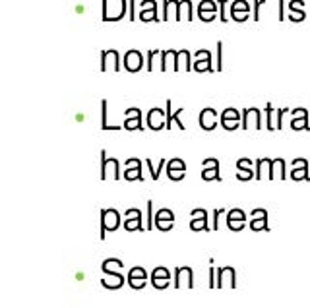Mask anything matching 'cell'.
<instances>
[{
	"instance_id": "obj_19",
	"label": "cell",
	"mask_w": 310,
	"mask_h": 308,
	"mask_svg": "<svg viewBox=\"0 0 310 308\" xmlns=\"http://www.w3.org/2000/svg\"><path fill=\"white\" fill-rule=\"evenodd\" d=\"M250 229L252 231H269L267 219H252L250 221Z\"/></svg>"
},
{
	"instance_id": "obj_12",
	"label": "cell",
	"mask_w": 310,
	"mask_h": 308,
	"mask_svg": "<svg viewBox=\"0 0 310 308\" xmlns=\"http://www.w3.org/2000/svg\"><path fill=\"white\" fill-rule=\"evenodd\" d=\"M276 176L279 178V180H285V178H287V173H285V161H283V159H274V161H272L269 180H274Z\"/></svg>"
},
{
	"instance_id": "obj_43",
	"label": "cell",
	"mask_w": 310,
	"mask_h": 308,
	"mask_svg": "<svg viewBox=\"0 0 310 308\" xmlns=\"http://www.w3.org/2000/svg\"><path fill=\"white\" fill-rule=\"evenodd\" d=\"M221 47H223V43L219 41V43H217V70H221Z\"/></svg>"
},
{
	"instance_id": "obj_38",
	"label": "cell",
	"mask_w": 310,
	"mask_h": 308,
	"mask_svg": "<svg viewBox=\"0 0 310 308\" xmlns=\"http://www.w3.org/2000/svg\"><path fill=\"white\" fill-rule=\"evenodd\" d=\"M266 0H256V4H254V20H260V6L264 4Z\"/></svg>"
},
{
	"instance_id": "obj_1",
	"label": "cell",
	"mask_w": 310,
	"mask_h": 308,
	"mask_svg": "<svg viewBox=\"0 0 310 308\" xmlns=\"http://www.w3.org/2000/svg\"><path fill=\"white\" fill-rule=\"evenodd\" d=\"M121 225V217L117 209H101V241H105L107 231H114Z\"/></svg>"
},
{
	"instance_id": "obj_39",
	"label": "cell",
	"mask_w": 310,
	"mask_h": 308,
	"mask_svg": "<svg viewBox=\"0 0 310 308\" xmlns=\"http://www.w3.org/2000/svg\"><path fill=\"white\" fill-rule=\"evenodd\" d=\"M200 18H202L204 22H210V20H213V18H215V12H202V14H200Z\"/></svg>"
},
{
	"instance_id": "obj_8",
	"label": "cell",
	"mask_w": 310,
	"mask_h": 308,
	"mask_svg": "<svg viewBox=\"0 0 310 308\" xmlns=\"http://www.w3.org/2000/svg\"><path fill=\"white\" fill-rule=\"evenodd\" d=\"M231 285V289H235V270L232 267H219L217 270V287L219 289H223V287L227 285Z\"/></svg>"
},
{
	"instance_id": "obj_33",
	"label": "cell",
	"mask_w": 310,
	"mask_h": 308,
	"mask_svg": "<svg viewBox=\"0 0 310 308\" xmlns=\"http://www.w3.org/2000/svg\"><path fill=\"white\" fill-rule=\"evenodd\" d=\"M227 227H229L231 231H241L244 227V221H227Z\"/></svg>"
},
{
	"instance_id": "obj_32",
	"label": "cell",
	"mask_w": 310,
	"mask_h": 308,
	"mask_svg": "<svg viewBox=\"0 0 310 308\" xmlns=\"http://www.w3.org/2000/svg\"><path fill=\"white\" fill-rule=\"evenodd\" d=\"M155 227L159 231H171L173 229V221H159V223H155Z\"/></svg>"
},
{
	"instance_id": "obj_11",
	"label": "cell",
	"mask_w": 310,
	"mask_h": 308,
	"mask_svg": "<svg viewBox=\"0 0 310 308\" xmlns=\"http://www.w3.org/2000/svg\"><path fill=\"white\" fill-rule=\"evenodd\" d=\"M175 275H177V279H175V289H180L182 279L186 281V287H188V289L194 287V281H192V270H190V267H177Z\"/></svg>"
},
{
	"instance_id": "obj_4",
	"label": "cell",
	"mask_w": 310,
	"mask_h": 308,
	"mask_svg": "<svg viewBox=\"0 0 310 308\" xmlns=\"http://www.w3.org/2000/svg\"><path fill=\"white\" fill-rule=\"evenodd\" d=\"M184 173H186V165L180 161V159H171L167 163V175L171 180H180L184 178Z\"/></svg>"
},
{
	"instance_id": "obj_9",
	"label": "cell",
	"mask_w": 310,
	"mask_h": 308,
	"mask_svg": "<svg viewBox=\"0 0 310 308\" xmlns=\"http://www.w3.org/2000/svg\"><path fill=\"white\" fill-rule=\"evenodd\" d=\"M215 122H217V112L213 109H204L200 112V126L204 128V130H211V128H215Z\"/></svg>"
},
{
	"instance_id": "obj_34",
	"label": "cell",
	"mask_w": 310,
	"mask_h": 308,
	"mask_svg": "<svg viewBox=\"0 0 310 308\" xmlns=\"http://www.w3.org/2000/svg\"><path fill=\"white\" fill-rule=\"evenodd\" d=\"M232 20H237V22H244L246 18H248V12H231Z\"/></svg>"
},
{
	"instance_id": "obj_28",
	"label": "cell",
	"mask_w": 310,
	"mask_h": 308,
	"mask_svg": "<svg viewBox=\"0 0 310 308\" xmlns=\"http://www.w3.org/2000/svg\"><path fill=\"white\" fill-rule=\"evenodd\" d=\"M237 167H239V171H250L252 169V161L250 159H239Z\"/></svg>"
},
{
	"instance_id": "obj_23",
	"label": "cell",
	"mask_w": 310,
	"mask_h": 308,
	"mask_svg": "<svg viewBox=\"0 0 310 308\" xmlns=\"http://www.w3.org/2000/svg\"><path fill=\"white\" fill-rule=\"evenodd\" d=\"M144 22H149V20H157V4H155L151 10H144L142 16H140Z\"/></svg>"
},
{
	"instance_id": "obj_25",
	"label": "cell",
	"mask_w": 310,
	"mask_h": 308,
	"mask_svg": "<svg viewBox=\"0 0 310 308\" xmlns=\"http://www.w3.org/2000/svg\"><path fill=\"white\" fill-rule=\"evenodd\" d=\"M101 107H103V124H101V128H103V130L117 128V126H109V124H107V101H101Z\"/></svg>"
},
{
	"instance_id": "obj_14",
	"label": "cell",
	"mask_w": 310,
	"mask_h": 308,
	"mask_svg": "<svg viewBox=\"0 0 310 308\" xmlns=\"http://www.w3.org/2000/svg\"><path fill=\"white\" fill-rule=\"evenodd\" d=\"M291 178L293 180H310L308 175V161L300 167H293V173H291Z\"/></svg>"
},
{
	"instance_id": "obj_18",
	"label": "cell",
	"mask_w": 310,
	"mask_h": 308,
	"mask_svg": "<svg viewBox=\"0 0 310 308\" xmlns=\"http://www.w3.org/2000/svg\"><path fill=\"white\" fill-rule=\"evenodd\" d=\"M227 221H246V213L243 209H231L227 211Z\"/></svg>"
},
{
	"instance_id": "obj_17",
	"label": "cell",
	"mask_w": 310,
	"mask_h": 308,
	"mask_svg": "<svg viewBox=\"0 0 310 308\" xmlns=\"http://www.w3.org/2000/svg\"><path fill=\"white\" fill-rule=\"evenodd\" d=\"M159 221H175V213L171 209H159L155 215V223H159Z\"/></svg>"
},
{
	"instance_id": "obj_31",
	"label": "cell",
	"mask_w": 310,
	"mask_h": 308,
	"mask_svg": "<svg viewBox=\"0 0 310 308\" xmlns=\"http://www.w3.org/2000/svg\"><path fill=\"white\" fill-rule=\"evenodd\" d=\"M266 112H267V130H274V128H276V124H274V121H272V112H274V109H272V103H267V105H266Z\"/></svg>"
},
{
	"instance_id": "obj_40",
	"label": "cell",
	"mask_w": 310,
	"mask_h": 308,
	"mask_svg": "<svg viewBox=\"0 0 310 308\" xmlns=\"http://www.w3.org/2000/svg\"><path fill=\"white\" fill-rule=\"evenodd\" d=\"M287 110H289V109H279V110H277V130H279V128L283 126V124H281V119H283V114H285Z\"/></svg>"
},
{
	"instance_id": "obj_41",
	"label": "cell",
	"mask_w": 310,
	"mask_h": 308,
	"mask_svg": "<svg viewBox=\"0 0 310 308\" xmlns=\"http://www.w3.org/2000/svg\"><path fill=\"white\" fill-rule=\"evenodd\" d=\"M225 4H227V0H219V14H221V22H227V16H225Z\"/></svg>"
},
{
	"instance_id": "obj_20",
	"label": "cell",
	"mask_w": 310,
	"mask_h": 308,
	"mask_svg": "<svg viewBox=\"0 0 310 308\" xmlns=\"http://www.w3.org/2000/svg\"><path fill=\"white\" fill-rule=\"evenodd\" d=\"M231 12H250V6L246 0H235L231 6Z\"/></svg>"
},
{
	"instance_id": "obj_16",
	"label": "cell",
	"mask_w": 310,
	"mask_h": 308,
	"mask_svg": "<svg viewBox=\"0 0 310 308\" xmlns=\"http://www.w3.org/2000/svg\"><path fill=\"white\" fill-rule=\"evenodd\" d=\"M142 219H144V217H140V219L124 221V229H126V231H136V229H138V231H144L145 227L142 225Z\"/></svg>"
},
{
	"instance_id": "obj_26",
	"label": "cell",
	"mask_w": 310,
	"mask_h": 308,
	"mask_svg": "<svg viewBox=\"0 0 310 308\" xmlns=\"http://www.w3.org/2000/svg\"><path fill=\"white\" fill-rule=\"evenodd\" d=\"M142 217V211L140 209H136V208H132V209H128L126 213H124V219L128 221V219H140Z\"/></svg>"
},
{
	"instance_id": "obj_6",
	"label": "cell",
	"mask_w": 310,
	"mask_h": 308,
	"mask_svg": "<svg viewBox=\"0 0 310 308\" xmlns=\"http://www.w3.org/2000/svg\"><path fill=\"white\" fill-rule=\"evenodd\" d=\"M192 217H194L192 223H190L192 231H208V213H206V209H194Z\"/></svg>"
},
{
	"instance_id": "obj_15",
	"label": "cell",
	"mask_w": 310,
	"mask_h": 308,
	"mask_svg": "<svg viewBox=\"0 0 310 308\" xmlns=\"http://www.w3.org/2000/svg\"><path fill=\"white\" fill-rule=\"evenodd\" d=\"M124 128H128V130H134V128L142 130V114H140V109H138V112H136V117H134V119H126Z\"/></svg>"
},
{
	"instance_id": "obj_24",
	"label": "cell",
	"mask_w": 310,
	"mask_h": 308,
	"mask_svg": "<svg viewBox=\"0 0 310 308\" xmlns=\"http://www.w3.org/2000/svg\"><path fill=\"white\" fill-rule=\"evenodd\" d=\"M202 12H215V2H211V0H204V2L198 6V14H202Z\"/></svg>"
},
{
	"instance_id": "obj_37",
	"label": "cell",
	"mask_w": 310,
	"mask_h": 308,
	"mask_svg": "<svg viewBox=\"0 0 310 308\" xmlns=\"http://www.w3.org/2000/svg\"><path fill=\"white\" fill-rule=\"evenodd\" d=\"M221 124L225 126V128H227V130H235V128L239 126V121H225V119H223Z\"/></svg>"
},
{
	"instance_id": "obj_35",
	"label": "cell",
	"mask_w": 310,
	"mask_h": 308,
	"mask_svg": "<svg viewBox=\"0 0 310 308\" xmlns=\"http://www.w3.org/2000/svg\"><path fill=\"white\" fill-rule=\"evenodd\" d=\"M252 176H256V175L252 173V169H250V171H246V173H244V171H241V173L237 175V178H239V180H250Z\"/></svg>"
},
{
	"instance_id": "obj_10",
	"label": "cell",
	"mask_w": 310,
	"mask_h": 308,
	"mask_svg": "<svg viewBox=\"0 0 310 308\" xmlns=\"http://www.w3.org/2000/svg\"><path fill=\"white\" fill-rule=\"evenodd\" d=\"M142 62H144V58H142V55H140L138 51H130V53H126V56H124V66L128 68L130 72L140 70V68H142Z\"/></svg>"
},
{
	"instance_id": "obj_3",
	"label": "cell",
	"mask_w": 310,
	"mask_h": 308,
	"mask_svg": "<svg viewBox=\"0 0 310 308\" xmlns=\"http://www.w3.org/2000/svg\"><path fill=\"white\" fill-rule=\"evenodd\" d=\"M124 178H126V180H134V178H138L140 182L144 180V175H142V161H140V159H128V161H126V173H124Z\"/></svg>"
},
{
	"instance_id": "obj_36",
	"label": "cell",
	"mask_w": 310,
	"mask_h": 308,
	"mask_svg": "<svg viewBox=\"0 0 310 308\" xmlns=\"http://www.w3.org/2000/svg\"><path fill=\"white\" fill-rule=\"evenodd\" d=\"M225 211V209H215L213 211V231H217L219 229V213Z\"/></svg>"
},
{
	"instance_id": "obj_22",
	"label": "cell",
	"mask_w": 310,
	"mask_h": 308,
	"mask_svg": "<svg viewBox=\"0 0 310 308\" xmlns=\"http://www.w3.org/2000/svg\"><path fill=\"white\" fill-rule=\"evenodd\" d=\"M107 165H109V161H107V151L103 149V151H101V180L107 178Z\"/></svg>"
},
{
	"instance_id": "obj_7",
	"label": "cell",
	"mask_w": 310,
	"mask_h": 308,
	"mask_svg": "<svg viewBox=\"0 0 310 308\" xmlns=\"http://www.w3.org/2000/svg\"><path fill=\"white\" fill-rule=\"evenodd\" d=\"M145 279H147V275H145L144 267H132L128 274V283L132 285V289H144Z\"/></svg>"
},
{
	"instance_id": "obj_44",
	"label": "cell",
	"mask_w": 310,
	"mask_h": 308,
	"mask_svg": "<svg viewBox=\"0 0 310 308\" xmlns=\"http://www.w3.org/2000/svg\"><path fill=\"white\" fill-rule=\"evenodd\" d=\"M157 53H159V51H149V53H147V58H149L147 70H153V64H151V62H153V55H157Z\"/></svg>"
},
{
	"instance_id": "obj_27",
	"label": "cell",
	"mask_w": 310,
	"mask_h": 308,
	"mask_svg": "<svg viewBox=\"0 0 310 308\" xmlns=\"http://www.w3.org/2000/svg\"><path fill=\"white\" fill-rule=\"evenodd\" d=\"M293 22H302L304 18H306V14H304V10H291V16H289Z\"/></svg>"
},
{
	"instance_id": "obj_42",
	"label": "cell",
	"mask_w": 310,
	"mask_h": 308,
	"mask_svg": "<svg viewBox=\"0 0 310 308\" xmlns=\"http://www.w3.org/2000/svg\"><path fill=\"white\" fill-rule=\"evenodd\" d=\"M215 287V267L211 265L210 267V289H213Z\"/></svg>"
},
{
	"instance_id": "obj_45",
	"label": "cell",
	"mask_w": 310,
	"mask_h": 308,
	"mask_svg": "<svg viewBox=\"0 0 310 308\" xmlns=\"http://www.w3.org/2000/svg\"><path fill=\"white\" fill-rule=\"evenodd\" d=\"M285 18V4H283V0H279V20H283Z\"/></svg>"
},
{
	"instance_id": "obj_5",
	"label": "cell",
	"mask_w": 310,
	"mask_h": 308,
	"mask_svg": "<svg viewBox=\"0 0 310 308\" xmlns=\"http://www.w3.org/2000/svg\"><path fill=\"white\" fill-rule=\"evenodd\" d=\"M169 281H171V274L167 267H155L153 274H151V283H153L155 289H165L169 287Z\"/></svg>"
},
{
	"instance_id": "obj_30",
	"label": "cell",
	"mask_w": 310,
	"mask_h": 308,
	"mask_svg": "<svg viewBox=\"0 0 310 308\" xmlns=\"http://www.w3.org/2000/svg\"><path fill=\"white\" fill-rule=\"evenodd\" d=\"M223 119H225V121H239V112L235 109H227L223 112Z\"/></svg>"
},
{
	"instance_id": "obj_13",
	"label": "cell",
	"mask_w": 310,
	"mask_h": 308,
	"mask_svg": "<svg viewBox=\"0 0 310 308\" xmlns=\"http://www.w3.org/2000/svg\"><path fill=\"white\" fill-rule=\"evenodd\" d=\"M161 119H163V112H161V109H151V110H149V114H147V124H149V128H153V130L163 128V126H165V122L161 121Z\"/></svg>"
},
{
	"instance_id": "obj_29",
	"label": "cell",
	"mask_w": 310,
	"mask_h": 308,
	"mask_svg": "<svg viewBox=\"0 0 310 308\" xmlns=\"http://www.w3.org/2000/svg\"><path fill=\"white\" fill-rule=\"evenodd\" d=\"M250 219H267V211L266 209H254L250 213Z\"/></svg>"
},
{
	"instance_id": "obj_21",
	"label": "cell",
	"mask_w": 310,
	"mask_h": 308,
	"mask_svg": "<svg viewBox=\"0 0 310 308\" xmlns=\"http://www.w3.org/2000/svg\"><path fill=\"white\" fill-rule=\"evenodd\" d=\"M145 229H153V200H147V225Z\"/></svg>"
},
{
	"instance_id": "obj_2",
	"label": "cell",
	"mask_w": 310,
	"mask_h": 308,
	"mask_svg": "<svg viewBox=\"0 0 310 308\" xmlns=\"http://www.w3.org/2000/svg\"><path fill=\"white\" fill-rule=\"evenodd\" d=\"M204 171H202V178L204 180H211V178H215L217 182H221V175H219V161L217 159H206L204 163Z\"/></svg>"
}]
</instances>
